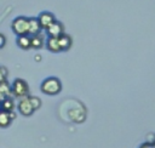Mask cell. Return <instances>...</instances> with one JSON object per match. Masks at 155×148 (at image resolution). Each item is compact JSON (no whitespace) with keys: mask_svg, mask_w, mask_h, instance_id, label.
Listing matches in <instances>:
<instances>
[{"mask_svg":"<svg viewBox=\"0 0 155 148\" xmlns=\"http://www.w3.org/2000/svg\"><path fill=\"white\" fill-rule=\"evenodd\" d=\"M40 90L42 93L48 95V96H56L62 91V82L56 76H48L46 78L41 85H40Z\"/></svg>","mask_w":155,"mask_h":148,"instance_id":"1","label":"cell"},{"mask_svg":"<svg viewBox=\"0 0 155 148\" xmlns=\"http://www.w3.org/2000/svg\"><path fill=\"white\" fill-rule=\"evenodd\" d=\"M12 32L19 36V35H27L29 33V18L24 16L16 17L11 23ZM29 35V34H28Z\"/></svg>","mask_w":155,"mask_h":148,"instance_id":"2","label":"cell"},{"mask_svg":"<svg viewBox=\"0 0 155 148\" xmlns=\"http://www.w3.org/2000/svg\"><path fill=\"white\" fill-rule=\"evenodd\" d=\"M11 93L18 98H23L29 95V86L28 82L21 78H17L11 84Z\"/></svg>","mask_w":155,"mask_h":148,"instance_id":"3","label":"cell"},{"mask_svg":"<svg viewBox=\"0 0 155 148\" xmlns=\"http://www.w3.org/2000/svg\"><path fill=\"white\" fill-rule=\"evenodd\" d=\"M28 96H29V95H28ZM28 96L21 98V101H19L18 104H17L18 112H19L22 115H24V116H30V115L35 112V109H34V107H33V104H31V102H30V99H29Z\"/></svg>","mask_w":155,"mask_h":148,"instance_id":"4","label":"cell"},{"mask_svg":"<svg viewBox=\"0 0 155 148\" xmlns=\"http://www.w3.org/2000/svg\"><path fill=\"white\" fill-rule=\"evenodd\" d=\"M46 33L48 36H54V38H58L59 35H62L64 33V27L61 22L58 21H54L52 24H50L47 28H46Z\"/></svg>","mask_w":155,"mask_h":148,"instance_id":"5","label":"cell"},{"mask_svg":"<svg viewBox=\"0 0 155 148\" xmlns=\"http://www.w3.org/2000/svg\"><path fill=\"white\" fill-rule=\"evenodd\" d=\"M38 21H39V23L41 25V29H46L50 24H52L56 21V18H54V15L53 13H51L48 11H45V12H41L39 15Z\"/></svg>","mask_w":155,"mask_h":148,"instance_id":"6","label":"cell"},{"mask_svg":"<svg viewBox=\"0 0 155 148\" xmlns=\"http://www.w3.org/2000/svg\"><path fill=\"white\" fill-rule=\"evenodd\" d=\"M15 114L12 112H7V110H4V109H0V127L5 129L7 126L11 125L12 120L15 119Z\"/></svg>","mask_w":155,"mask_h":148,"instance_id":"7","label":"cell"},{"mask_svg":"<svg viewBox=\"0 0 155 148\" xmlns=\"http://www.w3.org/2000/svg\"><path fill=\"white\" fill-rule=\"evenodd\" d=\"M58 42H59V46H61V50H62V51H68V50L71 47L73 40H71L70 35L63 33L62 35L58 36Z\"/></svg>","mask_w":155,"mask_h":148,"instance_id":"8","label":"cell"},{"mask_svg":"<svg viewBox=\"0 0 155 148\" xmlns=\"http://www.w3.org/2000/svg\"><path fill=\"white\" fill-rule=\"evenodd\" d=\"M46 47L51 52H61L62 51L59 42H58V38H54V36H48V39L46 40Z\"/></svg>","mask_w":155,"mask_h":148,"instance_id":"9","label":"cell"},{"mask_svg":"<svg viewBox=\"0 0 155 148\" xmlns=\"http://www.w3.org/2000/svg\"><path fill=\"white\" fill-rule=\"evenodd\" d=\"M41 32V25L38 21V18H34V17H30L29 18V35H35V34H39Z\"/></svg>","mask_w":155,"mask_h":148,"instance_id":"10","label":"cell"},{"mask_svg":"<svg viewBox=\"0 0 155 148\" xmlns=\"http://www.w3.org/2000/svg\"><path fill=\"white\" fill-rule=\"evenodd\" d=\"M17 45L23 50L30 49L31 47V45H30V35H28V34L27 35H19L17 38Z\"/></svg>","mask_w":155,"mask_h":148,"instance_id":"11","label":"cell"},{"mask_svg":"<svg viewBox=\"0 0 155 148\" xmlns=\"http://www.w3.org/2000/svg\"><path fill=\"white\" fill-rule=\"evenodd\" d=\"M30 45L31 49H41L44 46V38L39 34L35 35H30Z\"/></svg>","mask_w":155,"mask_h":148,"instance_id":"12","label":"cell"},{"mask_svg":"<svg viewBox=\"0 0 155 148\" xmlns=\"http://www.w3.org/2000/svg\"><path fill=\"white\" fill-rule=\"evenodd\" d=\"M11 93V86L7 84V81H1L0 82V101H2L5 97L10 96Z\"/></svg>","mask_w":155,"mask_h":148,"instance_id":"13","label":"cell"},{"mask_svg":"<svg viewBox=\"0 0 155 148\" xmlns=\"http://www.w3.org/2000/svg\"><path fill=\"white\" fill-rule=\"evenodd\" d=\"M1 109L7 110V112H12V110L15 109V102H13V99H12L10 96L5 97V98L1 101Z\"/></svg>","mask_w":155,"mask_h":148,"instance_id":"14","label":"cell"},{"mask_svg":"<svg viewBox=\"0 0 155 148\" xmlns=\"http://www.w3.org/2000/svg\"><path fill=\"white\" fill-rule=\"evenodd\" d=\"M28 97H29V99H30V102H31V104H33L35 110L41 107V99L39 97H35V96H28Z\"/></svg>","mask_w":155,"mask_h":148,"instance_id":"15","label":"cell"},{"mask_svg":"<svg viewBox=\"0 0 155 148\" xmlns=\"http://www.w3.org/2000/svg\"><path fill=\"white\" fill-rule=\"evenodd\" d=\"M7 69L5 67H0V82L1 81H5L6 78H7Z\"/></svg>","mask_w":155,"mask_h":148,"instance_id":"16","label":"cell"},{"mask_svg":"<svg viewBox=\"0 0 155 148\" xmlns=\"http://www.w3.org/2000/svg\"><path fill=\"white\" fill-rule=\"evenodd\" d=\"M139 148H155V144H154V143H151V142H145V143L140 144V147H139Z\"/></svg>","mask_w":155,"mask_h":148,"instance_id":"17","label":"cell"},{"mask_svg":"<svg viewBox=\"0 0 155 148\" xmlns=\"http://www.w3.org/2000/svg\"><path fill=\"white\" fill-rule=\"evenodd\" d=\"M5 42H6V39H5V36L0 33V49H2V47L5 46Z\"/></svg>","mask_w":155,"mask_h":148,"instance_id":"18","label":"cell"},{"mask_svg":"<svg viewBox=\"0 0 155 148\" xmlns=\"http://www.w3.org/2000/svg\"><path fill=\"white\" fill-rule=\"evenodd\" d=\"M0 109H1V101H0Z\"/></svg>","mask_w":155,"mask_h":148,"instance_id":"19","label":"cell"},{"mask_svg":"<svg viewBox=\"0 0 155 148\" xmlns=\"http://www.w3.org/2000/svg\"><path fill=\"white\" fill-rule=\"evenodd\" d=\"M154 144H155V140H154Z\"/></svg>","mask_w":155,"mask_h":148,"instance_id":"20","label":"cell"}]
</instances>
